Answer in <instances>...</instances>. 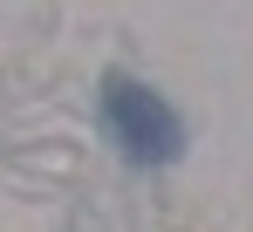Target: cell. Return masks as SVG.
<instances>
[{
	"instance_id": "1",
	"label": "cell",
	"mask_w": 253,
	"mask_h": 232,
	"mask_svg": "<svg viewBox=\"0 0 253 232\" xmlns=\"http://www.w3.org/2000/svg\"><path fill=\"white\" fill-rule=\"evenodd\" d=\"M103 116H110L117 144H124L137 164H171V157L185 151V123L171 116V103L158 96V89L130 82V76L103 82Z\"/></svg>"
}]
</instances>
